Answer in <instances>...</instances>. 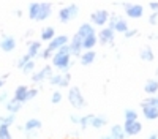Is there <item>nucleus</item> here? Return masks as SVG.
Here are the masks:
<instances>
[{
  "mask_svg": "<svg viewBox=\"0 0 158 139\" xmlns=\"http://www.w3.org/2000/svg\"><path fill=\"white\" fill-rule=\"evenodd\" d=\"M71 55L70 54H59L56 52L54 55H52V62H51V67L52 68H57L60 73H68L71 65H73V62H71Z\"/></svg>",
  "mask_w": 158,
  "mask_h": 139,
  "instance_id": "1",
  "label": "nucleus"
},
{
  "mask_svg": "<svg viewBox=\"0 0 158 139\" xmlns=\"http://www.w3.org/2000/svg\"><path fill=\"white\" fill-rule=\"evenodd\" d=\"M68 103L71 104V108L74 109H84L87 106V100L82 95V90L79 87H70L68 90Z\"/></svg>",
  "mask_w": 158,
  "mask_h": 139,
  "instance_id": "2",
  "label": "nucleus"
},
{
  "mask_svg": "<svg viewBox=\"0 0 158 139\" xmlns=\"http://www.w3.org/2000/svg\"><path fill=\"white\" fill-rule=\"evenodd\" d=\"M109 18H111V13L108 10H95L90 14V24L94 25V27L97 25L100 29H104V27H108V24H109Z\"/></svg>",
  "mask_w": 158,
  "mask_h": 139,
  "instance_id": "3",
  "label": "nucleus"
},
{
  "mask_svg": "<svg viewBox=\"0 0 158 139\" xmlns=\"http://www.w3.org/2000/svg\"><path fill=\"white\" fill-rule=\"evenodd\" d=\"M77 14H79V6H77L76 3H71V5H68V6L60 8L57 16H59V21H60L62 24H67V22L76 19Z\"/></svg>",
  "mask_w": 158,
  "mask_h": 139,
  "instance_id": "4",
  "label": "nucleus"
},
{
  "mask_svg": "<svg viewBox=\"0 0 158 139\" xmlns=\"http://www.w3.org/2000/svg\"><path fill=\"white\" fill-rule=\"evenodd\" d=\"M97 35H98V44L101 46H112L115 43V32L111 30L109 27L100 29Z\"/></svg>",
  "mask_w": 158,
  "mask_h": 139,
  "instance_id": "5",
  "label": "nucleus"
},
{
  "mask_svg": "<svg viewBox=\"0 0 158 139\" xmlns=\"http://www.w3.org/2000/svg\"><path fill=\"white\" fill-rule=\"evenodd\" d=\"M82 38L79 36L77 33H74L71 38H70V43H68V46H70V51H71V57H74V59H81V55H82V52H84V49H82Z\"/></svg>",
  "mask_w": 158,
  "mask_h": 139,
  "instance_id": "6",
  "label": "nucleus"
},
{
  "mask_svg": "<svg viewBox=\"0 0 158 139\" xmlns=\"http://www.w3.org/2000/svg\"><path fill=\"white\" fill-rule=\"evenodd\" d=\"M54 74V71H52V67L51 65H44L41 70H38L36 73L32 74V82L33 84H40L43 81H49V78Z\"/></svg>",
  "mask_w": 158,
  "mask_h": 139,
  "instance_id": "7",
  "label": "nucleus"
},
{
  "mask_svg": "<svg viewBox=\"0 0 158 139\" xmlns=\"http://www.w3.org/2000/svg\"><path fill=\"white\" fill-rule=\"evenodd\" d=\"M123 131L127 136H138L142 131V123L139 120H125L123 122Z\"/></svg>",
  "mask_w": 158,
  "mask_h": 139,
  "instance_id": "8",
  "label": "nucleus"
},
{
  "mask_svg": "<svg viewBox=\"0 0 158 139\" xmlns=\"http://www.w3.org/2000/svg\"><path fill=\"white\" fill-rule=\"evenodd\" d=\"M68 43H70V36H68V35H57L54 40H52V41L48 44V49L51 51L52 54H56L60 47L67 46Z\"/></svg>",
  "mask_w": 158,
  "mask_h": 139,
  "instance_id": "9",
  "label": "nucleus"
},
{
  "mask_svg": "<svg viewBox=\"0 0 158 139\" xmlns=\"http://www.w3.org/2000/svg\"><path fill=\"white\" fill-rule=\"evenodd\" d=\"M0 49L6 54L13 52V51L16 49V38L11 36V35H3L2 40H0Z\"/></svg>",
  "mask_w": 158,
  "mask_h": 139,
  "instance_id": "10",
  "label": "nucleus"
},
{
  "mask_svg": "<svg viewBox=\"0 0 158 139\" xmlns=\"http://www.w3.org/2000/svg\"><path fill=\"white\" fill-rule=\"evenodd\" d=\"M125 14L130 19H139L144 16V6L139 3H131L128 8H125Z\"/></svg>",
  "mask_w": 158,
  "mask_h": 139,
  "instance_id": "11",
  "label": "nucleus"
},
{
  "mask_svg": "<svg viewBox=\"0 0 158 139\" xmlns=\"http://www.w3.org/2000/svg\"><path fill=\"white\" fill-rule=\"evenodd\" d=\"M41 51H43V46H41V41H40V40L27 43V54H29V57L32 60H35L36 57L41 55Z\"/></svg>",
  "mask_w": 158,
  "mask_h": 139,
  "instance_id": "12",
  "label": "nucleus"
},
{
  "mask_svg": "<svg viewBox=\"0 0 158 139\" xmlns=\"http://www.w3.org/2000/svg\"><path fill=\"white\" fill-rule=\"evenodd\" d=\"M51 14H52V3H49V2H41V5H40L38 18H36V22H43V21L49 19Z\"/></svg>",
  "mask_w": 158,
  "mask_h": 139,
  "instance_id": "13",
  "label": "nucleus"
},
{
  "mask_svg": "<svg viewBox=\"0 0 158 139\" xmlns=\"http://www.w3.org/2000/svg\"><path fill=\"white\" fill-rule=\"evenodd\" d=\"M108 27L111 29V30H114L115 33H122V35H125L131 27H130V24L123 19V18H120L117 22H114V24H108Z\"/></svg>",
  "mask_w": 158,
  "mask_h": 139,
  "instance_id": "14",
  "label": "nucleus"
},
{
  "mask_svg": "<svg viewBox=\"0 0 158 139\" xmlns=\"http://www.w3.org/2000/svg\"><path fill=\"white\" fill-rule=\"evenodd\" d=\"M79 36H81L82 38V40H84V38H87V36H92V35H97L98 32L95 30V27H94V25H92L90 22H84V24H81V25H79V29H77V32H76Z\"/></svg>",
  "mask_w": 158,
  "mask_h": 139,
  "instance_id": "15",
  "label": "nucleus"
},
{
  "mask_svg": "<svg viewBox=\"0 0 158 139\" xmlns=\"http://www.w3.org/2000/svg\"><path fill=\"white\" fill-rule=\"evenodd\" d=\"M56 36H57V35H56V29L52 27V25H48V27H44V29L41 30V33H40V41L49 44Z\"/></svg>",
  "mask_w": 158,
  "mask_h": 139,
  "instance_id": "16",
  "label": "nucleus"
},
{
  "mask_svg": "<svg viewBox=\"0 0 158 139\" xmlns=\"http://www.w3.org/2000/svg\"><path fill=\"white\" fill-rule=\"evenodd\" d=\"M144 92L149 96H156L158 95V79L156 78H150L144 84Z\"/></svg>",
  "mask_w": 158,
  "mask_h": 139,
  "instance_id": "17",
  "label": "nucleus"
},
{
  "mask_svg": "<svg viewBox=\"0 0 158 139\" xmlns=\"http://www.w3.org/2000/svg\"><path fill=\"white\" fill-rule=\"evenodd\" d=\"M43 126V122L40 119H29L27 122L24 123V133H30V131H40Z\"/></svg>",
  "mask_w": 158,
  "mask_h": 139,
  "instance_id": "18",
  "label": "nucleus"
},
{
  "mask_svg": "<svg viewBox=\"0 0 158 139\" xmlns=\"http://www.w3.org/2000/svg\"><path fill=\"white\" fill-rule=\"evenodd\" d=\"M29 88L27 85H18L16 90H15V95H13V98H15L18 103L24 104L25 103V98H27V93H29Z\"/></svg>",
  "mask_w": 158,
  "mask_h": 139,
  "instance_id": "19",
  "label": "nucleus"
},
{
  "mask_svg": "<svg viewBox=\"0 0 158 139\" xmlns=\"http://www.w3.org/2000/svg\"><path fill=\"white\" fill-rule=\"evenodd\" d=\"M95 60H97V52H95V51H84L81 59H79V63H81L82 67H89Z\"/></svg>",
  "mask_w": 158,
  "mask_h": 139,
  "instance_id": "20",
  "label": "nucleus"
},
{
  "mask_svg": "<svg viewBox=\"0 0 158 139\" xmlns=\"http://www.w3.org/2000/svg\"><path fill=\"white\" fill-rule=\"evenodd\" d=\"M106 125H108V116H104V114H95V117H94V120H92L90 126L95 128V130H101Z\"/></svg>",
  "mask_w": 158,
  "mask_h": 139,
  "instance_id": "21",
  "label": "nucleus"
},
{
  "mask_svg": "<svg viewBox=\"0 0 158 139\" xmlns=\"http://www.w3.org/2000/svg\"><path fill=\"white\" fill-rule=\"evenodd\" d=\"M141 109H142V116L147 120H158V108L146 106V108H141Z\"/></svg>",
  "mask_w": 158,
  "mask_h": 139,
  "instance_id": "22",
  "label": "nucleus"
},
{
  "mask_svg": "<svg viewBox=\"0 0 158 139\" xmlns=\"http://www.w3.org/2000/svg\"><path fill=\"white\" fill-rule=\"evenodd\" d=\"M139 59L142 62H153L155 60V54H153V51L150 46H144L141 49V52H139Z\"/></svg>",
  "mask_w": 158,
  "mask_h": 139,
  "instance_id": "23",
  "label": "nucleus"
},
{
  "mask_svg": "<svg viewBox=\"0 0 158 139\" xmlns=\"http://www.w3.org/2000/svg\"><path fill=\"white\" fill-rule=\"evenodd\" d=\"M97 44H98V35H92V36L84 38L82 49H84V51H94V47H95Z\"/></svg>",
  "mask_w": 158,
  "mask_h": 139,
  "instance_id": "24",
  "label": "nucleus"
},
{
  "mask_svg": "<svg viewBox=\"0 0 158 139\" xmlns=\"http://www.w3.org/2000/svg\"><path fill=\"white\" fill-rule=\"evenodd\" d=\"M109 134L112 136V139H125L127 134L123 131V125H112Z\"/></svg>",
  "mask_w": 158,
  "mask_h": 139,
  "instance_id": "25",
  "label": "nucleus"
},
{
  "mask_svg": "<svg viewBox=\"0 0 158 139\" xmlns=\"http://www.w3.org/2000/svg\"><path fill=\"white\" fill-rule=\"evenodd\" d=\"M5 108H6V111H8V114H16L22 109V104L21 103H18V101L15 100V98H11V100H8V103L5 104Z\"/></svg>",
  "mask_w": 158,
  "mask_h": 139,
  "instance_id": "26",
  "label": "nucleus"
},
{
  "mask_svg": "<svg viewBox=\"0 0 158 139\" xmlns=\"http://www.w3.org/2000/svg\"><path fill=\"white\" fill-rule=\"evenodd\" d=\"M40 5H41V2H32L29 3V10H27V14L32 21H36L38 18V13H40Z\"/></svg>",
  "mask_w": 158,
  "mask_h": 139,
  "instance_id": "27",
  "label": "nucleus"
},
{
  "mask_svg": "<svg viewBox=\"0 0 158 139\" xmlns=\"http://www.w3.org/2000/svg\"><path fill=\"white\" fill-rule=\"evenodd\" d=\"M95 114H85V116L81 117V123H79V126H81V130H87L89 126L92 125V120H94Z\"/></svg>",
  "mask_w": 158,
  "mask_h": 139,
  "instance_id": "28",
  "label": "nucleus"
},
{
  "mask_svg": "<svg viewBox=\"0 0 158 139\" xmlns=\"http://www.w3.org/2000/svg\"><path fill=\"white\" fill-rule=\"evenodd\" d=\"M15 122H16V116H15V114H6V116H0V125L11 126Z\"/></svg>",
  "mask_w": 158,
  "mask_h": 139,
  "instance_id": "29",
  "label": "nucleus"
},
{
  "mask_svg": "<svg viewBox=\"0 0 158 139\" xmlns=\"http://www.w3.org/2000/svg\"><path fill=\"white\" fill-rule=\"evenodd\" d=\"M138 116H139V112H138L136 109L128 108V109L123 111V119H125V120H138Z\"/></svg>",
  "mask_w": 158,
  "mask_h": 139,
  "instance_id": "30",
  "label": "nucleus"
},
{
  "mask_svg": "<svg viewBox=\"0 0 158 139\" xmlns=\"http://www.w3.org/2000/svg\"><path fill=\"white\" fill-rule=\"evenodd\" d=\"M70 82H71V73H62V81H60V85L59 87H63V88H67L70 87Z\"/></svg>",
  "mask_w": 158,
  "mask_h": 139,
  "instance_id": "31",
  "label": "nucleus"
},
{
  "mask_svg": "<svg viewBox=\"0 0 158 139\" xmlns=\"http://www.w3.org/2000/svg\"><path fill=\"white\" fill-rule=\"evenodd\" d=\"M0 139H13L11 131H10V126L0 125Z\"/></svg>",
  "mask_w": 158,
  "mask_h": 139,
  "instance_id": "32",
  "label": "nucleus"
},
{
  "mask_svg": "<svg viewBox=\"0 0 158 139\" xmlns=\"http://www.w3.org/2000/svg\"><path fill=\"white\" fill-rule=\"evenodd\" d=\"M62 100H63V95H62L60 90L52 92V95H51V103H52V104H60Z\"/></svg>",
  "mask_w": 158,
  "mask_h": 139,
  "instance_id": "33",
  "label": "nucleus"
},
{
  "mask_svg": "<svg viewBox=\"0 0 158 139\" xmlns=\"http://www.w3.org/2000/svg\"><path fill=\"white\" fill-rule=\"evenodd\" d=\"M141 108H146V106H155L156 108V96H147L146 100H142L139 103Z\"/></svg>",
  "mask_w": 158,
  "mask_h": 139,
  "instance_id": "34",
  "label": "nucleus"
},
{
  "mask_svg": "<svg viewBox=\"0 0 158 139\" xmlns=\"http://www.w3.org/2000/svg\"><path fill=\"white\" fill-rule=\"evenodd\" d=\"M30 60H32V59L29 57V54H27V52H25V54H24V55H22V57H21L19 60H18V63H16V67H18L19 70H22V68H24L25 65H27V63H29Z\"/></svg>",
  "mask_w": 158,
  "mask_h": 139,
  "instance_id": "35",
  "label": "nucleus"
},
{
  "mask_svg": "<svg viewBox=\"0 0 158 139\" xmlns=\"http://www.w3.org/2000/svg\"><path fill=\"white\" fill-rule=\"evenodd\" d=\"M60 81H62V73L52 74L51 78H49V84H51L52 87H59V85H60Z\"/></svg>",
  "mask_w": 158,
  "mask_h": 139,
  "instance_id": "36",
  "label": "nucleus"
},
{
  "mask_svg": "<svg viewBox=\"0 0 158 139\" xmlns=\"http://www.w3.org/2000/svg\"><path fill=\"white\" fill-rule=\"evenodd\" d=\"M35 63H36L35 60H30V62L27 63V65H25V67L22 68V73H24V74H32V73H33V70H35Z\"/></svg>",
  "mask_w": 158,
  "mask_h": 139,
  "instance_id": "37",
  "label": "nucleus"
},
{
  "mask_svg": "<svg viewBox=\"0 0 158 139\" xmlns=\"http://www.w3.org/2000/svg\"><path fill=\"white\" fill-rule=\"evenodd\" d=\"M36 95H38V88L30 87V88H29V93H27V98H25V103H27V101H32Z\"/></svg>",
  "mask_w": 158,
  "mask_h": 139,
  "instance_id": "38",
  "label": "nucleus"
},
{
  "mask_svg": "<svg viewBox=\"0 0 158 139\" xmlns=\"http://www.w3.org/2000/svg\"><path fill=\"white\" fill-rule=\"evenodd\" d=\"M52 55H54V54H52L48 47H44V49L41 51V55H40V57H41L43 60H49V59H52Z\"/></svg>",
  "mask_w": 158,
  "mask_h": 139,
  "instance_id": "39",
  "label": "nucleus"
},
{
  "mask_svg": "<svg viewBox=\"0 0 158 139\" xmlns=\"http://www.w3.org/2000/svg\"><path fill=\"white\" fill-rule=\"evenodd\" d=\"M149 24H152V25H156V24H158V11L150 13V16H149Z\"/></svg>",
  "mask_w": 158,
  "mask_h": 139,
  "instance_id": "40",
  "label": "nucleus"
},
{
  "mask_svg": "<svg viewBox=\"0 0 158 139\" xmlns=\"http://www.w3.org/2000/svg\"><path fill=\"white\" fill-rule=\"evenodd\" d=\"M81 117H82V116H77V114H71V116H70V122H71L73 125H79V123H81Z\"/></svg>",
  "mask_w": 158,
  "mask_h": 139,
  "instance_id": "41",
  "label": "nucleus"
},
{
  "mask_svg": "<svg viewBox=\"0 0 158 139\" xmlns=\"http://www.w3.org/2000/svg\"><path fill=\"white\" fill-rule=\"evenodd\" d=\"M136 35H138V29H130L123 36L127 38V40H130V38H133V36H136Z\"/></svg>",
  "mask_w": 158,
  "mask_h": 139,
  "instance_id": "42",
  "label": "nucleus"
},
{
  "mask_svg": "<svg viewBox=\"0 0 158 139\" xmlns=\"http://www.w3.org/2000/svg\"><path fill=\"white\" fill-rule=\"evenodd\" d=\"M8 96H10V95H8V92H5V90L0 93V104H6V103H8Z\"/></svg>",
  "mask_w": 158,
  "mask_h": 139,
  "instance_id": "43",
  "label": "nucleus"
},
{
  "mask_svg": "<svg viewBox=\"0 0 158 139\" xmlns=\"http://www.w3.org/2000/svg\"><path fill=\"white\" fill-rule=\"evenodd\" d=\"M149 8H150L152 13L158 11V2H156V0H152V2H149Z\"/></svg>",
  "mask_w": 158,
  "mask_h": 139,
  "instance_id": "44",
  "label": "nucleus"
},
{
  "mask_svg": "<svg viewBox=\"0 0 158 139\" xmlns=\"http://www.w3.org/2000/svg\"><path fill=\"white\" fill-rule=\"evenodd\" d=\"M8 76H10V73L3 74L2 78H0V88H3V87H5V82H6V79H8Z\"/></svg>",
  "mask_w": 158,
  "mask_h": 139,
  "instance_id": "45",
  "label": "nucleus"
},
{
  "mask_svg": "<svg viewBox=\"0 0 158 139\" xmlns=\"http://www.w3.org/2000/svg\"><path fill=\"white\" fill-rule=\"evenodd\" d=\"M147 38H149L150 41H156V40H158V33H150Z\"/></svg>",
  "mask_w": 158,
  "mask_h": 139,
  "instance_id": "46",
  "label": "nucleus"
},
{
  "mask_svg": "<svg viewBox=\"0 0 158 139\" xmlns=\"http://www.w3.org/2000/svg\"><path fill=\"white\" fill-rule=\"evenodd\" d=\"M36 133L38 131H30V133H25V134H27V139H33L36 136Z\"/></svg>",
  "mask_w": 158,
  "mask_h": 139,
  "instance_id": "47",
  "label": "nucleus"
},
{
  "mask_svg": "<svg viewBox=\"0 0 158 139\" xmlns=\"http://www.w3.org/2000/svg\"><path fill=\"white\" fill-rule=\"evenodd\" d=\"M147 139H158V133H152Z\"/></svg>",
  "mask_w": 158,
  "mask_h": 139,
  "instance_id": "48",
  "label": "nucleus"
},
{
  "mask_svg": "<svg viewBox=\"0 0 158 139\" xmlns=\"http://www.w3.org/2000/svg\"><path fill=\"white\" fill-rule=\"evenodd\" d=\"M100 139H112V136H111V134L108 133V134H103V136H101Z\"/></svg>",
  "mask_w": 158,
  "mask_h": 139,
  "instance_id": "49",
  "label": "nucleus"
},
{
  "mask_svg": "<svg viewBox=\"0 0 158 139\" xmlns=\"http://www.w3.org/2000/svg\"><path fill=\"white\" fill-rule=\"evenodd\" d=\"M16 16H22V11L21 10H16Z\"/></svg>",
  "mask_w": 158,
  "mask_h": 139,
  "instance_id": "50",
  "label": "nucleus"
},
{
  "mask_svg": "<svg viewBox=\"0 0 158 139\" xmlns=\"http://www.w3.org/2000/svg\"><path fill=\"white\" fill-rule=\"evenodd\" d=\"M155 76H156V79H158V67H156V70H155Z\"/></svg>",
  "mask_w": 158,
  "mask_h": 139,
  "instance_id": "51",
  "label": "nucleus"
},
{
  "mask_svg": "<svg viewBox=\"0 0 158 139\" xmlns=\"http://www.w3.org/2000/svg\"><path fill=\"white\" fill-rule=\"evenodd\" d=\"M156 108H158V95H156Z\"/></svg>",
  "mask_w": 158,
  "mask_h": 139,
  "instance_id": "52",
  "label": "nucleus"
}]
</instances>
